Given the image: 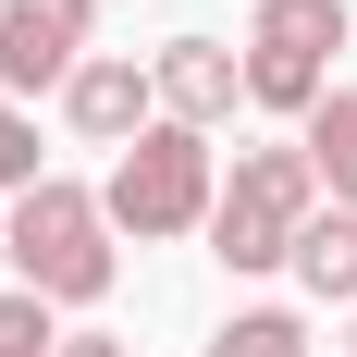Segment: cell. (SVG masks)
<instances>
[{"mask_svg":"<svg viewBox=\"0 0 357 357\" xmlns=\"http://www.w3.org/2000/svg\"><path fill=\"white\" fill-rule=\"evenodd\" d=\"M0 259H13V284L37 296V308H99L111 271H123V247H111V210L99 185H25L13 210H0Z\"/></svg>","mask_w":357,"mask_h":357,"instance_id":"1","label":"cell"},{"mask_svg":"<svg viewBox=\"0 0 357 357\" xmlns=\"http://www.w3.org/2000/svg\"><path fill=\"white\" fill-rule=\"evenodd\" d=\"M308 222H321V173H308V148H234V173H222V197H210V259L234 271V284H259V271L296 259Z\"/></svg>","mask_w":357,"mask_h":357,"instance_id":"2","label":"cell"},{"mask_svg":"<svg viewBox=\"0 0 357 357\" xmlns=\"http://www.w3.org/2000/svg\"><path fill=\"white\" fill-rule=\"evenodd\" d=\"M210 197H222V160H210V136H185V123H148V136L111 160V185H99L111 234H136V247L210 234Z\"/></svg>","mask_w":357,"mask_h":357,"instance_id":"3","label":"cell"},{"mask_svg":"<svg viewBox=\"0 0 357 357\" xmlns=\"http://www.w3.org/2000/svg\"><path fill=\"white\" fill-rule=\"evenodd\" d=\"M333 50H345V0H259V25H247V99L284 111V123H308V111L333 99Z\"/></svg>","mask_w":357,"mask_h":357,"instance_id":"4","label":"cell"},{"mask_svg":"<svg viewBox=\"0 0 357 357\" xmlns=\"http://www.w3.org/2000/svg\"><path fill=\"white\" fill-rule=\"evenodd\" d=\"M99 62V0H0V99H62Z\"/></svg>","mask_w":357,"mask_h":357,"instance_id":"5","label":"cell"},{"mask_svg":"<svg viewBox=\"0 0 357 357\" xmlns=\"http://www.w3.org/2000/svg\"><path fill=\"white\" fill-rule=\"evenodd\" d=\"M148 86H160V123L222 136L234 99H247V50H222V37H160V50H148Z\"/></svg>","mask_w":357,"mask_h":357,"instance_id":"6","label":"cell"},{"mask_svg":"<svg viewBox=\"0 0 357 357\" xmlns=\"http://www.w3.org/2000/svg\"><path fill=\"white\" fill-rule=\"evenodd\" d=\"M62 123H74L86 148H111V160H123V148L160 123V86H148V62H136V50H99V62L62 86Z\"/></svg>","mask_w":357,"mask_h":357,"instance_id":"7","label":"cell"},{"mask_svg":"<svg viewBox=\"0 0 357 357\" xmlns=\"http://www.w3.org/2000/svg\"><path fill=\"white\" fill-rule=\"evenodd\" d=\"M296 148H308V173H321V210H357V86H333V99L296 123Z\"/></svg>","mask_w":357,"mask_h":357,"instance_id":"8","label":"cell"},{"mask_svg":"<svg viewBox=\"0 0 357 357\" xmlns=\"http://www.w3.org/2000/svg\"><path fill=\"white\" fill-rule=\"evenodd\" d=\"M284 271L321 296V308H357V210H321L308 234H296V259H284Z\"/></svg>","mask_w":357,"mask_h":357,"instance_id":"9","label":"cell"},{"mask_svg":"<svg viewBox=\"0 0 357 357\" xmlns=\"http://www.w3.org/2000/svg\"><path fill=\"white\" fill-rule=\"evenodd\" d=\"M210 357H308V321H296V308H234V321L210 333Z\"/></svg>","mask_w":357,"mask_h":357,"instance_id":"10","label":"cell"},{"mask_svg":"<svg viewBox=\"0 0 357 357\" xmlns=\"http://www.w3.org/2000/svg\"><path fill=\"white\" fill-rule=\"evenodd\" d=\"M25 185H50V160H37V111H25V99H0V210H13Z\"/></svg>","mask_w":357,"mask_h":357,"instance_id":"11","label":"cell"},{"mask_svg":"<svg viewBox=\"0 0 357 357\" xmlns=\"http://www.w3.org/2000/svg\"><path fill=\"white\" fill-rule=\"evenodd\" d=\"M62 333H50V308H37L25 284H0V357H50Z\"/></svg>","mask_w":357,"mask_h":357,"instance_id":"12","label":"cell"},{"mask_svg":"<svg viewBox=\"0 0 357 357\" xmlns=\"http://www.w3.org/2000/svg\"><path fill=\"white\" fill-rule=\"evenodd\" d=\"M50 357H123V333H62Z\"/></svg>","mask_w":357,"mask_h":357,"instance_id":"13","label":"cell"},{"mask_svg":"<svg viewBox=\"0 0 357 357\" xmlns=\"http://www.w3.org/2000/svg\"><path fill=\"white\" fill-rule=\"evenodd\" d=\"M345 357H357V308H345Z\"/></svg>","mask_w":357,"mask_h":357,"instance_id":"14","label":"cell"}]
</instances>
